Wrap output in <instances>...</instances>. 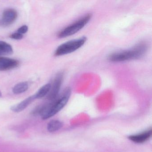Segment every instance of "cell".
Listing matches in <instances>:
<instances>
[{
    "mask_svg": "<svg viewBox=\"0 0 152 152\" xmlns=\"http://www.w3.org/2000/svg\"><path fill=\"white\" fill-rule=\"evenodd\" d=\"M63 127V123L58 120H52L48 124V130L49 132H53L60 129Z\"/></svg>",
    "mask_w": 152,
    "mask_h": 152,
    "instance_id": "13",
    "label": "cell"
},
{
    "mask_svg": "<svg viewBox=\"0 0 152 152\" xmlns=\"http://www.w3.org/2000/svg\"><path fill=\"white\" fill-rule=\"evenodd\" d=\"M23 34L17 32L15 33L12 34L10 36V38L11 39H14L15 40H20L23 39Z\"/></svg>",
    "mask_w": 152,
    "mask_h": 152,
    "instance_id": "14",
    "label": "cell"
},
{
    "mask_svg": "<svg viewBox=\"0 0 152 152\" xmlns=\"http://www.w3.org/2000/svg\"><path fill=\"white\" fill-rule=\"evenodd\" d=\"M152 134V129H149L141 133L130 136L129 138L130 140L135 143H144L150 138Z\"/></svg>",
    "mask_w": 152,
    "mask_h": 152,
    "instance_id": "8",
    "label": "cell"
},
{
    "mask_svg": "<svg viewBox=\"0 0 152 152\" xmlns=\"http://www.w3.org/2000/svg\"><path fill=\"white\" fill-rule=\"evenodd\" d=\"M13 53V48L10 44L0 41V56L10 55Z\"/></svg>",
    "mask_w": 152,
    "mask_h": 152,
    "instance_id": "10",
    "label": "cell"
},
{
    "mask_svg": "<svg viewBox=\"0 0 152 152\" xmlns=\"http://www.w3.org/2000/svg\"><path fill=\"white\" fill-rule=\"evenodd\" d=\"M91 16V14H87L72 24L64 28L58 33V38H66L77 33L89 22Z\"/></svg>",
    "mask_w": 152,
    "mask_h": 152,
    "instance_id": "3",
    "label": "cell"
},
{
    "mask_svg": "<svg viewBox=\"0 0 152 152\" xmlns=\"http://www.w3.org/2000/svg\"><path fill=\"white\" fill-rule=\"evenodd\" d=\"M29 85L27 82H23L18 83L13 88V93L15 94H20L25 92L28 90Z\"/></svg>",
    "mask_w": 152,
    "mask_h": 152,
    "instance_id": "12",
    "label": "cell"
},
{
    "mask_svg": "<svg viewBox=\"0 0 152 152\" xmlns=\"http://www.w3.org/2000/svg\"><path fill=\"white\" fill-rule=\"evenodd\" d=\"M51 88V84L50 83H47L40 88L37 93L34 95L35 99H38L43 98V97L48 95L50 91Z\"/></svg>",
    "mask_w": 152,
    "mask_h": 152,
    "instance_id": "11",
    "label": "cell"
},
{
    "mask_svg": "<svg viewBox=\"0 0 152 152\" xmlns=\"http://www.w3.org/2000/svg\"><path fill=\"white\" fill-rule=\"evenodd\" d=\"M18 13L15 10L7 9L4 10L1 18L0 20V26L3 27H7L12 25L16 20Z\"/></svg>",
    "mask_w": 152,
    "mask_h": 152,
    "instance_id": "6",
    "label": "cell"
},
{
    "mask_svg": "<svg viewBox=\"0 0 152 152\" xmlns=\"http://www.w3.org/2000/svg\"><path fill=\"white\" fill-rule=\"evenodd\" d=\"M147 49V45L145 42H141L130 49L111 54L108 57V60L111 62L119 63L139 59L144 56Z\"/></svg>",
    "mask_w": 152,
    "mask_h": 152,
    "instance_id": "1",
    "label": "cell"
},
{
    "mask_svg": "<svg viewBox=\"0 0 152 152\" xmlns=\"http://www.w3.org/2000/svg\"><path fill=\"white\" fill-rule=\"evenodd\" d=\"M35 99L34 96H32L29 97L23 100L19 104H17L11 107V110L15 113H19L22 112Z\"/></svg>",
    "mask_w": 152,
    "mask_h": 152,
    "instance_id": "9",
    "label": "cell"
},
{
    "mask_svg": "<svg viewBox=\"0 0 152 152\" xmlns=\"http://www.w3.org/2000/svg\"><path fill=\"white\" fill-rule=\"evenodd\" d=\"M71 95V88H66L61 96L51 103L42 105L40 115L43 120H47L54 116L61 111L67 104Z\"/></svg>",
    "mask_w": 152,
    "mask_h": 152,
    "instance_id": "2",
    "label": "cell"
},
{
    "mask_svg": "<svg viewBox=\"0 0 152 152\" xmlns=\"http://www.w3.org/2000/svg\"><path fill=\"white\" fill-rule=\"evenodd\" d=\"M19 65L17 60L9 58L0 57V71L12 70Z\"/></svg>",
    "mask_w": 152,
    "mask_h": 152,
    "instance_id": "7",
    "label": "cell"
},
{
    "mask_svg": "<svg viewBox=\"0 0 152 152\" xmlns=\"http://www.w3.org/2000/svg\"><path fill=\"white\" fill-rule=\"evenodd\" d=\"M86 37L66 42L58 46L55 51V55L56 56H64L71 54L81 48L87 41Z\"/></svg>",
    "mask_w": 152,
    "mask_h": 152,
    "instance_id": "4",
    "label": "cell"
},
{
    "mask_svg": "<svg viewBox=\"0 0 152 152\" xmlns=\"http://www.w3.org/2000/svg\"><path fill=\"white\" fill-rule=\"evenodd\" d=\"M64 74L60 72L57 75L54 79L52 85L51 84V88L48 94V99L49 100L52 101L55 100L57 97L63 83Z\"/></svg>",
    "mask_w": 152,
    "mask_h": 152,
    "instance_id": "5",
    "label": "cell"
},
{
    "mask_svg": "<svg viewBox=\"0 0 152 152\" xmlns=\"http://www.w3.org/2000/svg\"><path fill=\"white\" fill-rule=\"evenodd\" d=\"M2 96V93H1V91H0V97Z\"/></svg>",
    "mask_w": 152,
    "mask_h": 152,
    "instance_id": "16",
    "label": "cell"
},
{
    "mask_svg": "<svg viewBox=\"0 0 152 152\" xmlns=\"http://www.w3.org/2000/svg\"><path fill=\"white\" fill-rule=\"evenodd\" d=\"M28 31V27L26 25L23 26L18 28L17 31V32L21 34H25Z\"/></svg>",
    "mask_w": 152,
    "mask_h": 152,
    "instance_id": "15",
    "label": "cell"
}]
</instances>
